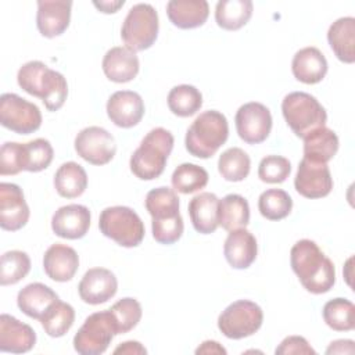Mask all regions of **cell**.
<instances>
[{
    "label": "cell",
    "mask_w": 355,
    "mask_h": 355,
    "mask_svg": "<svg viewBox=\"0 0 355 355\" xmlns=\"http://www.w3.org/2000/svg\"><path fill=\"white\" fill-rule=\"evenodd\" d=\"M250 155L240 147H230L219 155L218 171L227 182L244 180L250 173Z\"/></svg>",
    "instance_id": "836d02e7"
},
{
    "label": "cell",
    "mask_w": 355,
    "mask_h": 355,
    "mask_svg": "<svg viewBox=\"0 0 355 355\" xmlns=\"http://www.w3.org/2000/svg\"><path fill=\"white\" fill-rule=\"evenodd\" d=\"M166 100L172 114L182 118L194 115L202 105L201 92L191 85H178L172 87Z\"/></svg>",
    "instance_id": "d6a6232c"
},
{
    "label": "cell",
    "mask_w": 355,
    "mask_h": 355,
    "mask_svg": "<svg viewBox=\"0 0 355 355\" xmlns=\"http://www.w3.org/2000/svg\"><path fill=\"white\" fill-rule=\"evenodd\" d=\"M327 42L341 62L352 64L355 61V18L336 19L327 31Z\"/></svg>",
    "instance_id": "484cf974"
},
{
    "label": "cell",
    "mask_w": 355,
    "mask_h": 355,
    "mask_svg": "<svg viewBox=\"0 0 355 355\" xmlns=\"http://www.w3.org/2000/svg\"><path fill=\"white\" fill-rule=\"evenodd\" d=\"M218 222L225 230L243 229L250 222L248 201L240 194H227L218 204Z\"/></svg>",
    "instance_id": "f546056e"
},
{
    "label": "cell",
    "mask_w": 355,
    "mask_h": 355,
    "mask_svg": "<svg viewBox=\"0 0 355 355\" xmlns=\"http://www.w3.org/2000/svg\"><path fill=\"white\" fill-rule=\"evenodd\" d=\"M173 143L175 140L169 130L164 128L151 129L130 157L129 166L132 173L141 180H153L161 176Z\"/></svg>",
    "instance_id": "3957f363"
},
{
    "label": "cell",
    "mask_w": 355,
    "mask_h": 355,
    "mask_svg": "<svg viewBox=\"0 0 355 355\" xmlns=\"http://www.w3.org/2000/svg\"><path fill=\"white\" fill-rule=\"evenodd\" d=\"M54 157L53 146L47 139H35L28 143H22L24 171L40 172L46 169Z\"/></svg>",
    "instance_id": "ab89813d"
},
{
    "label": "cell",
    "mask_w": 355,
    "mask_h": 355,
    "mask_svg": "<svg viewBox=\"0 0 355 355\" xmlns=\"http://www.w3.org/2000/svg\"><path fill=\"white\" fill-rule=\"evenodd\" d=\"M158 14L148 3H137L128 11L122 28L121 37L125 47L136 51L150 49L158 36Z\"/></svg>",
    "instance_id": "52a82bcc"
},
{
    "label": "cell",
    "mask_w": 355,
    "mask_h": 355,
    "mask_svg": "<svg viewBox=\"0 0 355 355\" xmlns=\"http://www.w3.org/2000/svg\"><path fill=\"white\" fill-rule=\"evenodd\" d=\"M146 209L151 215V223L166 222L180 215L179 197L175 189L161 186L153 189L146 196Z\"/></svg>",
    "instance_id": "83f0119b"
},
{
    "label": "cell",
    "mask_w": 355,
    "mask_h": 355,
    "mask_svg": "<svg viewBox=\"0 0 355 355\" xmlns=\"http://www.w3.org/2000/svg\"><path fill=\"white\" fill-rule=\"evenodd\" d=\"M116 326L110 309L89 315L73 337V348L80 355H100L107 351Z\"/></svg>",
    "instance_id": "ba28073f"
},
{
    "label": "cell",
    "mask_w": 355,
    "mask_h": 355,
    "mask_svg": "<svg viewBox=\"0 0 355 355\" xmlns=\"http://www.w3.org/2000/svg\"><path fill=\"white\" fill-rule=\"evenodd\" d=\"M114 354H126V355H144L147 349L139 341H125L114 349Z\"/></svg>",
    "instance_id": "7dc6e473"
},
{
    "label": "cell",
    "mask_w": 355,
    "mask_h": 355,
    "mask_svg": "<svg viewBox=\"0 0 355 355\" xmlns=\"http://www.w3.org/2000/svg\"><path fill=\"white\" fill-rule=\"evenodd\" d=\"M354 352H355V347H354L352 340L331 341L330 345L326 349L327 355H331V354H354Z\"/></svg>",
    "instance_id": "bcb514c9"
},
{
    "label": "cell",
    "mask_w": 355,
    "mask_h": 355,
    "mask_svg": "<svg viewBox=\"0 0 355 355\" xmlns=\"http://www.w3.org/2000/svg\"><path fill=\"white\" fill-rule=\"evenodd\" d=\"M90 211L80 204H68L60 207L51 218L53 232L62 239H82L90 227Z\"/></svg>",
    "instance_id": "e0dca14e"
},
{
    "label": "cell",
    "mask_w": 355,
    "mask_h": 355,
    "mask_svg": "<svg viewBox=\"0 0 355 355\" xmlns=\"http://www.w3.org/2000/svg\"><path fill=\"white\" fill-rule=\"evenodd\" d=\"M196 354H226V349L214 340H207L196 349Z\"/></svg>",
    "instance_id": "c3c4849f"
},
{
    "label": "cell",
    "mask_w": 355,
    "mask_h": 355,
    "mask_svg": "<svg viewBox=\"0 0 355 355\" xmlns=\"http://www.w3.org/2000/svg\"><path fill=\"white\" fill-rule=\"evenodd\" d=\"M118 290L115 275L105 268L89 269L79 282L78 293L83 302L90 305L104 304L111 300Z\"/></svg>",
    "instance_id": "9a60e30c"
},
{
    "label": "cell",
    "mask_w": 355,
    "mask_h": 355,
    "mask_svg": "<svg viewBox=\"0 0 355 355\" xmlns=\"http://www.w3.org/2000/svg\"><path fill=\"white\" fill-rule=\"evenodd\" d=\"M294 187L305 198H322L330 194L333 178L327 164L302 158L294 178Z\"/></svg>",
    "instance_id": "4fadbf2b"
},
{
    "label": "cell",
    "mask_w": 355,
    "mask_h": 355,
    "mask_svg": "<svg viewBox=\"0 0 355 355\" xmlns=\"http://www.w3.org/2000/svg\"><path fill=\"white\" fill-rule=\"evenodd\" d=\"M219 198L214 193H200L189 202V215L196 232L211 234L219 226L218 222Z\"/></svg>",
    "instance_id": "4316f807"
},
{
    "label": "cell",
    "mask_w": 355,
    "mask_h": 355,
    "mask_svg": "<svg viewBox=\"0 0 355 355\" xmlns=\"http://www.w3.org/2000/svg\"><path fill=\"white\" fill-rule=\"evenodd\" d=\"M263 322V312L258 304L250 300L232 302L218 318V329L232 340L250 337L259 330Z\"/></svg>",
    "instance_id": "9c48e42d"
},
{
    "label": "cell",
    "mask_w": 355,
    "mask_h": 355,
    "mask_svg": "<svg viewBox=\"0 0 355 355\" xmlns=\"http://www.w3.org/2000/svg\"><path fill=\"white\" fill-rule=\"evenodd\" d=\"M251 0H220L215 7V21L226 31H237L244 26L252 15Z\"/></svg>",
    "instance_id": "1f68e13d"
},
{
    "label": "cell",
    "mask_w": 355,
    "mask_h": 355,
    "mask_svg": "<svg viewBox=\"0 0 355 355\" xmlns=\"http://www.w3.org/2000/svg\"><path fill=\"white\" fill-rule=\"evenodd\" d=\"M0 123L18 135H29L40 128L42 112L18 94L4 93L0 97Z\"/></svg>",
    "instance_id": "30bf717a"
},
{
    "label": "cell",
    "mask_w": 355,
    "mask_h": 355,
    "mask_svg": "<svg viewBox=\"0 0 355 355\" xmlns=\"http://www.w3.org/2000/svg\"><path fill=\"white\" fill-rule=\"evenodd\" d=\"M290 263L304 288L312 294H324L336 283L334 263L313 240H298L291 247Z\"/></svg>",
    "instance_id": "6da1fadb"
},
{
    "label": "cell",
    "mask_w": 355,
    "mask_h": 355,
    "mask_svg": "<svg viewBox=\"0 0 355 355\" xmlns=\"http://www.w3.org/2000/svg\"><path fill=\"white\" fill-rule=\"evenodd\" d=\"M276 355H290V354H316V351L309 345L306 338L301 336L286 337L279 347L275 349Z\"/></svg>",
    "instance_id": "f6af8a7d"
},
{
    "label": "cell",
    "mask_w": 355,
    "mask_h": 355,
    "mask_svg": "<svg viewBox=\"0 0 355 355\" xmlns=\"http://www.w3.org/2000/svg\"><path fill=\"white\" fill-rule=\"evenodd\" d=\"M302 140L304 157L322 164H327L336 155L340 144L336 132L326 126L311 132Z\"/></svg>",
    "instance_id": "f1b7e54d"
},
{
    "label": "cell",
    "mask_w": 355,
    "mask_h": 355,
    "mask_svg": "<svg viewBox=\"0 0 355 355\" xmlns=\"http://www.w3.org/2000/svg\"><path fill=\"white\" fill-rule=\"evenodd\" d=\"M58 295L43 283H31L19 290L17 295L18 308L29 318L40 320L47 309L58 301Z\"/></svg>",
    "instance_id": "cb8c5ba5"
},
{
    "label": "cell",
    "mask_w": 355,
    "mask_h": 355,
    "mask_svg": "<svg viewBox=\"0 0 355 355\" xmlns=\"http://www.w3.org/2000/svg\"><path fill=\"white\" fill-rule=\"evenodd\" d=\"M17 82L28 94L39 97L49 111L60 110L68 96V83L64 75L42 61L25 62L18 69Z\"/></svg>",
    "instance_id": "7a4b0ae2"
},
{
    "label": "cell",
    "mask_w": 355,
    "mask_h": 355,
    "mask_svg": "<svg viewBox=\"0 0 355 355\" xmlns=\"http://www.w3.org/2000/svg\"><path fill=\"white\" fill-rule=\"evenodd\" d=\"M110 311L115 320L116 334L130 331L133 327L137 326L143 315L140 302L132 297L121 298L110 308Z\"/></svg>",
    "instance_id": "60d3db41"
},
{
    "label": "cell",
    "mask_w": 355,
    "mask_h": 355,
    "mask_svg": "<svg viewBox=\"0 0 355 355\" xmlns=\"http://www.w3.org/2000/svg\"><path fill=\"white\" fill-rule=\"evenodd\" d=\"M208 179L209 175L202 166L184 162L173 171L171 182L175 191H179L182 194H191L204 189L208 183Z\"/></svg>",
    "instance_id": "d590c367"
},
{
    "label": "cell",
    "mask_w": 355,
    "mask_h": 355,
    "mask_svg": "<svg viewBox=\"0 0 355 355\" xmlns=\"http://www.w3.org/2000/svg\"><path fill=\"white\" fill-rule=\"evenodd\" d=\"M169 21L180 29H193L204 25L209 15L205 0H171L166 4Z\"/></svg>",
    "instance_id": "d4e9b609"
},
{
    "label": "cell",
    "mask_w": 355,
    "mask_h": 355,
    "mask_svg": "<svg viewBox=\"0 0 355 355\" xmlns=\"http://www.w3.org/2000/svg\"><path fill=\"white\" fill-rule=\"evenodd\" d=\"M31 270V258L26 252L11 250L1 255L0 259V283L1 286L15 284L22 280Z\"/></svg>",
    "instance_id": "f35d334b"
},
{
    "label": "cell",
    "mask_w": 355,
    "mask_h": 355,
    "mask_svg": "<svg viewBox=\"0 0 355 355\" xmlns=\"http://www.w3.org/2000/svg\"><path fill=\"white\" fill-rule=\"evenodd\" d=\"M101 67L104 75L110 80L116 83H126L136 78L140 64L137 54L133 50L125 46H116L105 53Z\"/></svg>",
    "instance_id": "7402d4cb"
},
{
    "label": "cell",
    "mask_w": 355,
    "mask_h": 355,
    "mask_svg": "<svg viewBox=\"0 0 355 355\" xmlns=\"http://www.w3.org/2000/svg\"><path fill=\"white\" fill-rule=\"evenodd\" d=\"M93 4L101 12L111 14V12H116L125 4V1L123 0H118V1H93Z\"/></svg>",
    "instance_id": "681fc988"
},
{
    "label": "cell",
    "mask_w": 355,
    "mask_h": 355,
    "mask_svg": "<svg viewBox=\"0 0 355 355\" xmlns=\"http://www.w3.org/2000/svg\"><path fill=\"white\" fill-rule=\"evenodd\" d=\"M73 322V308L61 300L55 301L40 319V324L44 329V331L54 338L62 337L72 327Z\"/></svg>",
    "instance_id": "8d00e7d4"
},
{
    "label": "cell",
    "mask_w": 355,
    "mask_h": 355,
    "mask_svg": "<svg viewBox=\"0 0 355 355\" xmlns=\"http://www.w3.org/2000/svg\"><path fill=\"white\" fill-rule=\"evenodd\" d=\"M324 323L336 331H349L355 327V306L347 298H333L323 306Z\"/></svg>",
    "instance_id": "e575fe53"
},
{
    "label": "cell",
    "mask_w": 355,
    "mask_h": 355,
    "mask_svg": "<svg viewBox=\"0 0 355 355\" xmlns=\"http://www.w3.org/2000/svg\"><path fill=\"white\" fill-rule=\"evenodd\" d=\"M29 207L22 189L15 183H0V226L4 230L15 232L29 220Z\"/></svg>",
    "instance_id": "5bb4252c"
},
{
    "label": "cell",
    "mask_w": 355,
    "mask_h": 355,
    "mask_svg": "<svg viewBox=\"0 0 355 355\" xmlns=\"http://www.w3.org/2000/svg\"><path fill=\"white\" fill-rule=\"evenodd\" d=\"M75 151L92 165H105L114 158L116 144L114 136L107 129L87 126L76 135Z\"/></svg>",
    "instance_id": "8fae6325"
},
{
    "label": "cell",
    "mask_w": 355,
    "mask_h": 355,
    "mask_svg": "<svg viewBox=\"0 0 355 355\" xmlns=\"http://www.w3.org/2000/svg\"><path fill=\"white\" fill-rule=\"evenodd\" d=\"M79 268V257L76 251L65 244H51L43 255L44 273L54 282L71 280Z\"/></svg>",
    "instance_id": "44dd1931"
},
{
    "label": "cell",
    "mask_w": 355,
    "mask_h": 355,
    "mask_svg": "<svg viewBox=\"0 0 355 355\" xmlns=\"http://www.w3.org/2000/svg\"><path fill=\"white\" fill-rule=\"evenodd\" d=\"M72 1L39 0L36 12V25L44 37L62 35L69 26Z\"/></svg>",
    "instance_id": "d6986e66"
},
{
    "label": "cell",
    "mask_w": 355,
    "mask_h": 355,
    "mask_svg": "<svg viewBox=\"0 0 355 355\" xmlns=\"http://www.w3.org/2000/svg\"><path fill=\"white\" fill-rule=\"evenodd\" d=\"M283 116L290 129L301 139L326 126L327 114L323 105L309 93L291 92L282 101Z\"/></svg>",
    "instance_id": "5b68a950"
},
{
    "label": "cell",
    "mask_w": 355,
    "mask_h": 355,
    "mask_svg": "<svg viewBox=\"0 0 355 355\" xmlns=\"http://www.w3.org/2000/svg\"><path fill=\"white\" fill-rule=\"evenodd\" d=\"M291 172V164L282 155H266L258 166V178L265 183H283Z\"/></svg>",
    "instance_id": "b9f144b4"
},
{
    "label": "cell",
    "mask_w": 355,
    "mask_h": 355,
    "mask_svg": "<svg viewBox=\"0 0 355 355\" xmlns=\"http://www.w3.org/2000/svg\"><path fill=\"white\" fill-rule=\"evenodd\" d=\"M291 71L297 80L306 85H315L326 76L327 60L318 47L308 46L294 54Z\"/></svg>",
    "instance_id": "603a6c76"
},
{
    "label": "cell",
    "mask_w": 355,
    "mask_h": 355,
    "mask_svg": "<svg viewBox=\"0 0 355 355\" xmlns=\"http://www.w3.org/2000/svg\"><path fill=\"white\" fill-rule=\"evenodd\" d=\"M107 115L119 128H133L144 115V101L136 92L118 90L107 101Z\"/></svg>",
    "instance_id": "2e32d148"
},
{
    "label": "cell",
    "mask_w": 355,
    "mask_h": 355,
    "mask_svg": "<svg viewBox=\"0 0 355 355\" xmlns=\"http://www.w3.org/2000/svg\"><path fill=\"white\" fill-rule=\"evenodd\" d=\"M227 137L229 123L226 116L216 110H208L201 112L189 126L184 144L189 154L207 159L226 143Z\"/></svg>",
    "instance_id": "277c9868"
},
{
    "label": "cell",
    "mask_w": 355,
    "mask_h": 355,
    "mask_svg": "<svg viewBox=\"0 0 355 355\" xmlns=\"http://www.w3.org/2000/svg\"><path fill=\"white\" fill-rule=\"evenodd\" d=\"M223 254L232 268H250L258 254V244L255 236L245 227L229 232L223 244Z\"/></svg>",
    "instance_id": "ffe728a7"
},
{
    "label": "cell",
    "mask_w": 355,
    "mask_h": 355,
    "mask_svg": "<svg viewBox=\"0 0 355 355\" xmlns=\"http://www.w3.org/2000/svg\"><path fill=\"white\" fill-rule=\"evenodd\" d=\"M183 229H184V225H183L182 215L166 222L151 223L154 240L159 244H166V245L176 243L182 237Z\"/></svg>",
    "instance_id": "ee69618b"
},
{
    "label": "cell",
    "mask_w": 355,
    "mask_h": 355,
    "mask_svg": "<svg viewBox=\"0 0 355 355\" xmlns=\"http://www.w3.org/2000/svg\"><path fill=\"white\" fill-rule=\"evenodd\" d=\"M54 187L64 198H76L82 196L87 187L86 171L78 162H64L54 173Z\"/></svg>",
    "instance_id": "4dcf8cb0"
},
{
    "label": "cell",
    "mask_w": 355,
    "mask_h": 355,
    "mask_svg": "<svg viewBox=\"0 0 355 355\" xmlns=\"http://www.w3.org/2000/svg\"><path fill=\"white\" fill-rule=\"evenodd\" d=\"M98 227L105 237L126 248L137 247L146 233L140 216L125 205L104 208L98 218Z\"/></svg>",
    "instance_id": "8992f818"
},
{
    "label": "cell",
    "mask_w": 355,
    "mask_h": 355,
    "mask_svg": "<svg viewBox=\"0 0 355 355\" xmlns=\"http://www.w3.org/2000/svg\"><path fill=\"white\" fill-rule=\"evenodd\" d=\"M36 344L35 330L17 318L1 313L0 316V351L24 354Z\"/></svg>",
    "instance_id": "ac0fdd59"
},
{
    "label": "cell",
    "mask_w": 355,
    "mask_h": 355,
    "mask_svg": "<svg viewBox=\"0 0 355 355\" xmlns=\"http://www.w3.org/2000/svg\"><path fill=\"white\" fill-rule=\"evenodd\" d=\"M24 171L22 143L6 141L0 148V175H17Z\"/></svg>",
    "instance_id": "7bdbcfd3"
},
{
    "label": "cell",
    "mask_w": 355,
    "mask_h": 355,
    "mask_svg": "<svg viewBox=\"0 0 355 355\" xmlns=\"http://www.w3.org/2000/svg\"><path fill=\"white\" fill-rule=\"evenodd\" d=\"M234 123L241 140L248 144H258L265 141L272 130V115L266 105L250 101L237 110Z\"/></svg>",
    "instance_id": "7c38bea8"
},
{
    "label": "cell",
    "mask_w": 355,
    "mask_h": 355,
    "mask_svg": "<svg viewBox=\"0 0 355 355\" xmlns=\"http://www.w3.org/2000/svg\"><path fill=\"white\" fill-rule=\"evenodd\" d=\"M293 208V200L287 191L282 189H268L258 198V209L261 215L269 220H280L288 216Z\"/></svg>",
    "instance_id": "74e56055"
}]
</instances>
